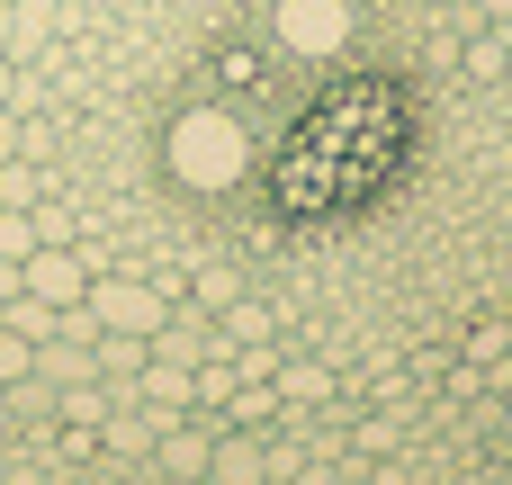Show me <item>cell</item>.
Returning a JSON list of instances; mask_svg holds the SVG:
<instances>
[{"instance_id": "4", "label": "cell", "mask_w": 512, "mask_h": 485, "mask_svg": "<svg viewBox=\"0 0 512 485\" xmlns=\"http://www.w3.org/2000/svg\"><path fill=\"white\" fill-rule=\"evenodd\" d=\"M351 0H279V45L288 54H342Z\"/></svg>"}, {"instance_id": "7", "label": "cell", "mask_w": 512, "mask_h": 485, "mask_svg": "<svg viewBox=\"0 0 512 485\" xmlns=\"http://www.w3.org/2000/svg\"><path fill=\"white\" fill-rule=\"evenodd\" d=\"M45 36H54V0H9V54L27 63L45 54Z\"/></svg>"}, {"instance_id": "8", "label": "cell", "mask_w": 512, "mask_h": 485, "mask_svg": "<svg viewBox=\"0 0 512 485\" xmlns=\"http://www.w3.org/2000/svg\"><path fill=\"white\" fill-rule=\"evenodd\" d=\"M36 243H45V234H36V207H9V198H0V261H27Z\"/></svg>"}, {"instance_id": "6", "label": "cell", "mask_w": 512, "mask_h": 485, "mask_svg": "<svg viewBox=\"0 0 512 485\" xmlns=\"http://www.w3.org/2000/svg\"><path fill=\"white\" fill-rule=\"evenodd\" d=\"M144 351H153L144 333H90V360H99V378H117V387L144 369Z\"/></svg>"}, {"instance_id": "1", "label": "cell", "mask_w": 512, "mask_h": 485, "mask_svg": "<svg viewBox=\"0 0 512 485\" xmlns=\"http://www.w3.org/2000/svg\"><path fill=\"white\" fill-rule=\"evenodd\" d=\"M162 171H171V189H189V198H225V189H243V171H252V135H243V117L216 108V99L180 108V117L162 126Z\"/></svg>"}, {"instance_id": "12", "label": "cell", "mask_w": 512, "mask_h": 485, "mask_svg": "<svg viewBox=\"0 0 512 485\" xmlns=\"http://www.w3.org/2000/svg\"><path fill=\"white\" fill-rule=\"evenodd\" d=\"M0 54H9V0H0ZM9 63H18V54H9Z\"/></svg>"}, {"instance_id": "11", "label": "cell", "mask_w": 512, "mask_h": 485, "mask_svg": "<svg viewBox=\"0 0 512 485\" xmlns=\"http://www.w3.org/2000/svg\"><path fill=\"white\" fill-rule=\"evenodd\" d=\"M0 108H18V63L0 54Z\"/></svg>"}, {"instance_id": "3", "label": "cell", "mask_w": 512, "mask_h": 485, "mask_svg": "<svg viewBox=\"0 0 512 485\" xmlns=\"http://www.w3.org/2000/svg\"><path fill=\"white\" fill-rule=\"evenodd\" d=\"M18 288H27V297H45V306L63 315V306H81V288H90V261H81L72 243H36V252L18 261Z\"/></svg>"}, {"instance_id": "9", "label": "cell", "mask_w": 512, "mask_h": 485, "mask_svg": "<svg viewBox=\"0 0 512 485\" xmlns=\"http://www.w3.org/2000/svg\"><path fill=\"white\" fill-rule=\"evenodd\" d=\"M189 288H198V306H207V315H225V306L243 297V270H198Z\"/></svg>"}, {"instance_id": "5", "label": "cell", "mask_w": 512, "mask_h": 485, "mask_svg": "<svg viewBox=\"0 0 512 485\" xmlns=\"http://www.w3.org/2000/svg\"><path fill=\"white\" fill-rule=\"evenodd\" d=\"M207 450H216V432H207V423H189V414H180V423H162V468H171V477H207Z\"/></svg>"}, {"instance_id": "10", "label": "cell", "mask_w": 512, "mask_h": 485, "mask_svg": "<svg viewBox=\"0 0 512 485\" xmlns=\"http://www.w3.org/2000/svg\"><path fill=\"white\" fill-rule=\"evenodd\" d=\"M27 369H36V342H27L18 324H0V387H18Z\"/></svg>"}, {"instance_id": "13", "label": "cell", "mask_w": 512, "mask_h": 485, "mask_svg": "<svg viewBox=\"0 0 512 485\" xmlns=\"http://www.w3.org/2000/svg\"><path fill=\"white\" fill-rule=\"evenodd\" d=\"M504 72H512V54H504Z\"/></svg>"}, {"instance_id": "2", "label": "cell", "mask_w": 512, "mask_h": 485, "mask_svg": "<svg viewBox=\"0 0 512 485\" xmlns=\"http://www.w3.org/2000/svg\"><path fill=\"white\" fill-rule=\"evenodd\" d=\"M81 315L99 324V333H162V315H171V288L162 279H117V270H90V288H81Z\"/></svg>"}]
</instances>
